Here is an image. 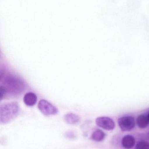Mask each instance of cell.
<instances>
[{"instance_id":"6da1fadb","label":"cell","mask_w":149,"mask_h":149,"mask_svg":"<svg viewBox=\"0 0 149 149\" xmlns=\"http://www.w3.org/2000/svg\"><path fill=\"white\" fill-rule=\"evenodd\" d=\"M1 99L8 95H15L19 94L26 87L25 83L20 78L14 74H8L1 78Z\"/></svg>"},{"instance_id":"7a4b0ae2","label":"cell","mask_w":149,"mask_h":149,"mask_svg":"<svg viewBox=\"0 0 149 149\" xmlns=\"http://www.w3.org/2000/svg\"><path fill=\"white\" fill-rule=\"evenodd\" d=\"M20 112V107L16 102H8L0 107V123L7 124L16 118Z\"/></svg>"},{"instance_id":"3957f363","label":"cell","mask_w":149,"mask_h":149,"mask_svg":"<svg viewBox=\"0 0 149 149\" xmlns=\"http://www.w3.org/2000/svg\"><path fill=\"white\" fill-rule=\"evenodd\" d=\"M38 107L41 113L46 116L55 115L58 113V109L57 107L45 100L39 101Z\"/></svg>"},{"instance_id":"277c9868","label":"cell","mask_w":149,"mask_h":149,"mask_svg":"<svg viewBox=\"0 0 149 149\" xmlns=\"http://www.w3.org/2000/svg\"><path fill=\"white\" fill-rule=\"evenodd\" d=\"M118 124L122 131H129L135 127V120L133 116H127L119 118Z\"/></svg>"},{"instance_id":"5b68a950","label":"cell","mask_w":149,"mask_h":149,"mask_svg":"<svg viewBox=\"0 0 149 149\" xmlns=\"http://www.w3.org/2000/svg\"><path fill=\"white\" fill-rule=\"evenodd\" d=\"M96 125L107 130H113L115 127V123L113 119L106 116L98 117L95 120Z\"/></svg>"},{"instance_id":"8992f818","label":"cell","mask_w":149,"mask_h":149,"mask_svg":"<svg viewBox=\"0 0 149 149\" xmlns=\"http://www.w3.org/2000/svg\"><path fill=\"white\" fill-rule=\"evenodd\" d=\"M24 104L28 107L34 106L37 101V97L35 93L32 92L26 93L23 98Z\"/></svg>"},{"instance_id":"52a82bcc","label":"cell","mask_w":149,"mask_h":149,"mask_svg":"<svg viewBox=\"0 0 149 149\" xmlns=\"http://www.w3.org/2000/svg\"><path fill=\"white\" fill-rule=\"evenodd\" d=\"M64 118L66 122L70 125H76L81 121V118L79 116L72 113L66 114Z\"/></svg>"},{"instance_id":"ba28073f","label":"cell","mask_w":149,"mask_h":149,"mask_svg":"<svg viewBox=\"0 0 149 149\" xmlns=\"http://www.w3.org/2000/svg\"><path fill=\"white\" fill-rule=\"evenodd\" d=\"M136 141L134 137L131 135L125 136L122 140V144L123 148L127 149L133 148L135 145Z\"/></svg>"},{"instance_id":"9c48e42d","label":"cell","mask_w":149,"mask_h":149,"mask_svg":"<svg viewBox=\"0 0 149 149\" xmlns=\"http://www.w3.org/2000/svg\"><path fill=\"white\" fill-rule=\"evenodd\" d=\"M136 124L141 129H145L148 127L149 122L147 117V114H141L138 116L136 118Z\"/></svg>"},{"instance_id":"30bf717a","label":"cell","mask_w":149,"mask_h":149,"mask_svg":"<svg viewBox=\"0 0 149 149\" xmlns=\"http://www.w3.org/2000/svg\"><path fill=\"white\" fill-rule=\"evenodd\" d=\"M106 134L99 129L96 130L92 134L91 139L96 142H101L104 140Z\"/></svg>"},{"instance_id":"8fae6325","label":"cell","mask_w":149,"mask_h":149,"mask_svg":"<svg viewBox=\"0 0 149 149\" xmlns=\"http://www.w3.org/2000/svg\"><path fill=\"white\" fill-rule=\"evenodd\" d=\"M136 149H149V143L146 141H140L136 144Z\"/></svg>"},{"instance_id":"7c38bea8","label":"cell","mask_w":149,"mask_h":149,"mask_svg":"<svg viewBox=\"0 0 149 149\" xmlns=\"http://www.w3.org/2000/svg\"><path fill=\"white\" fill-rule=\"evenodd\" d=\"M147 117H148V120L149 122V112H148V114H147Z\"/></svg>"}]
</instances>
